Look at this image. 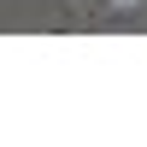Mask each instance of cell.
Masks as SVG:
<instances>
[{
    "instance_id": "cell-1",
    "label": "cell",
    "mask_w": 147,
    "mask_h": 147,
    "mask_svg": "<svg viewBox=\"0 0 147 147\" xmlns=\"http://www.w3.org/2000/svg\"><path fill=\"white\" fill-rule=\"evenodd\" d=\"M112 6H124V0H112Z\"/></svg>"
}]
</instances>
